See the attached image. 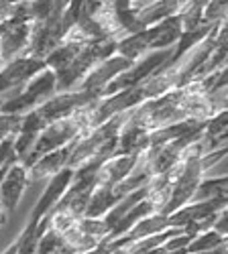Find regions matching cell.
I'll list each match as a JSON object with an SVG mask.
<instances>
[{"instance_id":"cell-2","label":"cell","mask_w":228,"mask_h":254,"mask_svg":"<svg viewBox=\"0 0 228 254\" xmlns=\"http://www.w3.org/2000/svg\"><path fill=\"white\" fill-rule=\"evenodd\" d=\"M33 39V23H14L8 20L6 25H0V53L4 61H12L16 57L29 55Z\"/></svg>"},{"instance_id":"cell-6","label":"cell","mask_w":228,"mask_h":254,"mask_svg":"<svg viewBox=\"0 0 228 254\" xmlns=\"http://www.w3.org/2000/svg\"><path fill=\"white\" fill-rule=\"evenodd\" d=\"M6 65V61H4V57H2V53H0V69H2Z\"/></svg>"},{"instance_id":"cell-7","label":"cell","mask_w":228,"mask_h":254,"mask_svg":"<svg viewBox=\"0 0 228 254\" xmlns=\"http://www.w3.org/2000/svg\"><path fill=\"white\" fill-rule=\"evenodd\" d=\"M4 102H6V98H2V96H0V110H2V106H4Z\"/></svg>"},{"instance_id":"cell-4","label":"cell","mask_w":228,"mask_h":254,"mask_svg":"<svg viewBox=\"0 0 228 254\" xmlns=\"http://www.w3.org/2000/svg\"><path fill=\"white\" fill-rule=\"evenodd\" d=\"M74 151V142L68 146H61L57 151L47 153L45 157H41L33 167H29L31 171V181H43V179H51L57 173H61L66 167H70V157Z\"/></svg>"},{"instance_id":"cell-1","label":"cell","mask_w":228,"mask_h":254,"mask_svg":"<svg viewBox=\"0 0 228 254\" xmlns=\"http://www.w3.org/2000/svg\"><path fill=\"white\" fill-rule=\"evenodd\" d=\"M45 67V59L39 57H16L12 61H8L6 65L0 69V96H4L12 90H20L25 83Z\"/></svg>"},{"instance_id":"cell-5","label":"cell","mask_w":228,"mask_h":254,"mask_svg":"<svg viewBox=\"0 0 228 254\" xmlns=\"http://www.w3.org/2000/svg\"><path fill=\"white\" fill-rule=\"evenodd\" d=\"M214 230L218 234H228V203L222 209H218V214L214 218Z\"/></svg>"},{"instance_id":"cell-3","label":"cell","mask_w":228,"mask_h":254,"mask_svg":"<svg viewBox=\"0 0 228 254\" xmlns=\"http://www.w3.org/2000/svg\"><path fill=\"white\" fill-rule=\"evenodd\" d=\"M31 183V171L23 161L12 163V167L8 169V173L4 175V179L0 181V203L8 211H14V207L18 205L20 197H23L25 189Z\"/></svg>"}]
</instances>
